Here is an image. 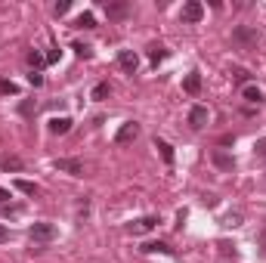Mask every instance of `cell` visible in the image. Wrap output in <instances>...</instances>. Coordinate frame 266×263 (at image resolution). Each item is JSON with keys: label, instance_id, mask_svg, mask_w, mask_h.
Masks as SVG:
<instances>
[{"label": "cell", "instance_id": "obj_19", "mask_svg": "<svg viewBox=\"0 0 266 263\" xmlns=\"http://www.w3.org/2000/svg\"><path fill=\"white\" fill-rule=\"evenodd\" d=\"M245 99H248V102H257V106H260V102H263V90L248 84V87H245Z\"/></svg>", "mask_w": 266, "mask_h": 263}, {"label": "cell", "instance_id": "obj_4", "mask_svg": "<svg viewBox=\"0 0 266 263\" xmlns=\"http://www.w3.org/2000/svg\"><path fill=\"white\" fill-rule=\"evenodd\" d=\"M53 167L62 170V174H72V177H84V164H80L77 158H56Z\"/></svg>", "mask_w": 266, "mask_h": 263}, {"label": "cell", "instance_id": "obj_30", "mask_svg": "<svg viewBox=\"0 0 266 263\" xmlns=\"http://www.w3.org/2000/svg\"><path fill=\"white\" fill-rule=\"evenodd\" d=\"M6 201H9V192H6V189H0V204H6Z\"/></svg>", "mask_w": 266, "mask_h": 263}, {"label": "cell", "instance_id": "obj_15", "mask_svg": "<svg viewBox=\"0 0 266 263\" xmlns=\"http://www.w3.org/2000/svg\"><path fill=\"white\" fill-rule=\"evenodd\" d=\"M16 189L22 192V195H31V198H34V195H38V192H40V189L34 186L31 180H16Z\"/></svg>", "mask_w": 266, "mask_h": 263}, {"label": "cell", "instance_id": "obj_17", "mask_svg": "<svg viewBox=\"0 0 266 263\" xmlns=\"http://www.w3.org/2000/svg\"><path fill=\"white\" fill-rule=\"evenodd\" d=\"M143 251L146 254H170V248L164 242H149V245H143Z\"/></svg>", "mask_w": 266, "mask_h": 263}, {"label": "cell", "instance_id": "obj_6", "mask_svg": "<svg viewBox=\"0 0 266 263\" xmlns=\"http://www.w3.org/2000/svg\"><path fill=\"white\" fill-rule=\"evenodd\" d=\"M161 220H158V217L155 214H149V217H140V220H133L130 223V232L133 235H143V232H152L155 229V226H158Z\"/></svg>", "mask_w": 266, "mask_h": 263}, {"label": "cell", "instance_id": "obj_16", "mask_svg": "<svg viewBox=\"0 0 266 263\" xmlns=\"http://www.w3.org/2000/svg\"><path fill=\"white\" fill-rule=\"evenodd\" d=\"M75 28H96V16L93 13H80L75 19Z\"/></svg>", "mask_w": 266, "mask_h": 263}, {"label": "cell", "instance_id": "obj_2", "mask_svg": "<svg viewBox=\"0 0 266 263\" xmlns=\"http://www.w3.org/2000/svg\"><path fill=\"white\" fill-rule=\"evenodd\" d=\"M232 40H235V43H241V47H245V50H251V47H257L260 34L254 31V28H248V25H238V28L232 31Z\"/></svg>", "mask_w": 266, "mask_h": 263}, {"label": "cell", "instance_id": "obj_21", "mask_svg": "<svg viewBox=\"0 0 266 263\" xmlns=\"http://www.w3.org/2000/svg\"><path fill=\"white\" fill-rule=\"evenodd\" d=\"M164 56H167V50H164V47H149V59H152L155 65H158L161 59H164Z\"/></svg>", "mask_w": 266, "mask_h": 263}, {"label": "cell", "instance_id": "obj_23", "mask_svg": "<svg viewBox=\"0 0 266 263\" xmlns=\"http://www.w3.org/2000/svg\"><path fill=\"white\" fill-rule=\"evenodd\" d=\"M254 158H257V161H266V140H257V146H254Z\"/></svg>", "mask_w": 266, "mask_h": 263}, {"label": "cell", "instance_id": "obj_12", "mask_svg": "<svg viewBox=\"0 0 266 263\" xmlns=\"http://www.w3.org/2000/svg\"><path fill=\"white\" fill-rule=\"evenodd\" d=\"M211 158H214V164H217V167H223V170H232V167H235V158H232V155H226V152H220V149H214V155H211Z\"/></svg>", "mask_w": 266, "mask_h": 263}, {"label": "cell", "instance_id": "obj_3", "mask_svg": "<svg viewBox=\"0 0 266 263\" xmlns=\"http://www.w3.org/2000/svg\"><path fill=\"white\" fill-rule=\"evenodd\" d=\"M180 19H183V22H189V25H195V22H201V19H204V6L198 3V0H186V3H183Z\"/></svg>", "mask_w": 266, "mask_h": 263}, {"label": "cell", "instance_id": "obj_25", "mask_svg": "<svg viewBox=\"0 0 266 263\" xmlns=\"http://www.w3.org/2000/svg\"><path fill=\"white\" fill-rule=\"evenodd\" d=\"M232 81L245 84V81H248V72H245V68H232Z\"/></svg>", "mask_w": 266, "mask_h": 263}, {"label": "cell", "instance_id": "obj_11", "mask_svg": "<svg viewBox=\"0 0 266 263\" xmlns=\"http://www.w3.org/2000/svg\"><path fill=\"white\" fill-rule=\"evenodd\" d=\"M183 90H186L189 96H195L201 90V75L198 72H192V75H186V81H183Z\"/></svg>", "mask_w": 266, "mask_h": 263}, {"label": "cell", "instance_id": "obj_26", "mask_svg": "<svg viewBox=\"0 0 266 263\" xmlns=\"http://www.w3.org/2000/svg\"><path fill=\"white\" fill-rule=\"evenodd\" d=\"M68 9H72V3H68V0H62V3H56V9H53V13H56V16H65Z\"/></svg>", "mask_w": 266, "mask_h": 263}, {"label": "cell", "instance_id": "obj_29", "mask_svg": "<svg viewBox=\"0 0 266 263\" xmlns=\"http://www.w3.org/2000/svg\"><path fill=\"white\" fill-rule=\"evenodd\" d=\"M0 242H9V229H6L3 223H0Z\"/></svg>", "mask_w": 266, "mask_h": 263}, {"label": "cell", "instance_id": "obj_20", "mask_svg": "<svg viewBox=\"0 0 266 263\" xmlns=\"http://www.w3.org/2000/svg\"><path fill=\"white\" fill-rule=\"evenodd\" d=\"M109 93H112V87H109V84H96V87H93V99H96V102H102Z\"/></svg>", "mask_w": 266, "mask_h": 263}, {"label": "cell", "instance_id": "obj_27", "mask_svg": "<svg viewBox=\"0 0 266 263\" xmlns=\"http://www.w3.org/2000/svg\"><path fill=\"white\" fill-rule=\"evenodd\" d=\"M28 81H31V87H40V84H43V77H40V72H31V75H28Z\"/></svg>", "mask_w": 266, "mask_h": 263}, {"label": "cell", "instance_id": "obj_9", "mask_svg": "<svg viewBox=\"0 0 266 263\" xmlns=\"http://www.w3.org/2000/svg\"><path fill=\"white\" fill-rule=\"evenodd\" d=\"M204 124H207V109H204V106H195V109L189 112V127H192V130H201Z\"/></svg>", "mask_w": 266, "mask_h": 263}, {"label": "cell", "instance_id": "obj_14", "mask_svg": "<svg viewBox=\"0 0 266 263\" xmlns=\"http://www.w3.org/2000/svg\"><path fill=\"white\" fill-rule=\"evenodd\" d=\"M0 167H3L6 174H9V170H22V158H16V155H3V158H0Z\"/></svg>", "mask_w": 266, "mask_h": 263}, {"label": "cell", "instance_id": "obj_22", "mask_svg": "<svg viewBox=\"0 0 266 263\" xmlns=\"http://www.w3.org/2000/svg\"><path fill=\"white\" fill-rule=\"evenodd\" d=\"M72 50H75V53L80 56V59H90V56H93V50H90L87 43H72Z\"/></svg>", "mask_w": 266, "mask_h": 263}, {"label": "cell", "instance_id": "obj_5", "mask_svg": "<svg viewBox=\"0 0 266 263\" xmlns=\"http://www.w3.org/2000/svg\"><path fill=\"white\" fill-rule=\"evenodd\" d=\"M118 65H121V72L136 75V68H140V56H136L133 50H121L118 53Z\"/></svg>", "mask_w": 266, "mask_h": 263}, {"label": "cell", "instance_id": "obj_18", "mask_svg": "<svg viewBox=\"0 0 266 263\" xmlns=\"http://www.w3.org/2000/svg\"><path fill=\"white\" fill-rule=\"evenodd\" d=\"M28 65H31V72H38L40 65H47V56H40L38 50H31V53H28Z\"/></svg>", "mask_w": 266, "mask_h": 263}, {"label": "cell", "instance_id": "obj_7", "mask_svg": "<svg viewBox=\"0 0 266 263\" xmlns=\"http://www.w3.org/2000/svg\"><path fill=\"white\" fill-rule=\"evenodd\" d=\"M136 136H140V124H133V121H127V124H121V130H118V136H114V143H133Z\"/></svg>", "mask_w": 266, "mask_h": 263}, {"label": "cell", "instance_id": "obj_8", "mask_svg": "<svg viewBox=\"0 0 266 263\" xmlns=\"http://www.w3.org/2000/svg\"><path fill=\"white\" fill-rule=\"evenodd\" d=\"M106 13H109V19H124L130 13V3H124V0H106Z\"/></svg>", "mask_w": 266, "mask_h": 263}, {"label": "cell", "instance_id": "obj_24", "mask_svg": "<svg viewBox=\"0 0 266 263\" xmlns=\"http://www.w3.org/2000/svg\"><path fill=\"white\" fill-rule=\"evenodd\" d=\"M0 90H3L6 96H16V93H19V87H16L13 81H3V84H0Z\"/></svg>", "mask_w": 266, "mask_h": 263}, {"label": "cell", "instance_id": "obj_1", "mask_svg": "<svg viewBox=\"0 0 266 263\" xmlns=\"http://www.w3.org/2000/svg\"><path fill=\"white\" fill-rule=\"evenodd\" d=\"M56 235H59V232H56L53 223H31L28 226V238H31V242H53Z\"/></svg>", "mask_w": 266, "mask_h": 263}, {"label": "cell", "instance_id": "obj_28", "mask_svg": "<svg viewBox=\"0 0 266 263\" xmlns=\"http://www.w3.org/2000/svg\"><path fill=\"white\" fill-rule=\"evenodd\" d=\"M241 223V214H229L226 217V226H238Z\"/></svg>", "mask_w": 266, "mask_h": 263}, {"label": "cell", "instance_id": "obj_13", "mask_svg": "<svg viewBox=\"0 0 266 263\" xmlns=\"http://www.w3.org/2000/svg\"><path fill=\"white\" fill-rule=\"evenodd\" d=\"M155 149L161 152V158H164V164L170 167V164H173V149H170V143H164V140H158V136H155Z\"/></svg>", "mask_w": 266, "mask_h": 263}, {"label": "cell", "instance_id": "obj_10", "mask_svg": "<svg viewBox=\"0 0 266 263\" xmlns=\"http://www.w3.org/2000/svg\"><path fill=\"white\" fill-rule=\"evenodd\" d=\"M68 130H72V118H50V133H56V136H65Z\"/></svg>", "mask_w": 266, "mask_h": 263}]
</instances>
